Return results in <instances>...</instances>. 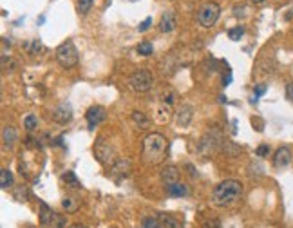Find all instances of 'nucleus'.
<instances>
[{"label": "nucleus", "mask_w": 293, "mask_h": 228, "mask_svg": "<svg viewBox=\"0 0 293 228\" xmlns=\"http://www.w3.org/2000/svg\"><path fill=\"white\" fill-rule=\"evenodd\" d=\"M169 156V141L159 132H150L143 138V161L149 165H159Z\"/></svg>", "instance_id": "nucleus-1"}, {"label": "nucleus", "mask_w": 293, "mask_h": 228, "mask_svg": "<svg viewBox=\"0 0 293 228\" xmlns=\"http://www.w3.org/2000/svg\"><path fill=\"white\" fill-rule=\"evenodd\" d=\"M241 196H243V183L237 180H226L216 185L212 192V199L217 207H230Z\"/></svg>", "instance_id": "nucleus-2"}, {"label": "nucleus", "mask_w": 293, "mask_h": 228, "mask_svg": "<svg viewBox=\"0 0 293 228\" xmlns=\"http://www.w3.org/2000/svg\"><path fill=\"white\" fill-rule=\"evenodd\" d=\"M56 60L60 63L62 67L65 69H71L78 63V51H76L75 44L71 40L63 42L56 47Z\"/></svg>", "instance_id": "nucleus-3"}, {"label": "nucleus", "mask_w": 293, "mask_h": 228, "mask_svg": "<svg viewBox=\"0 0 293 228\" xmlns=\"http://www.w3.org/2000/svg\"><path fill=\"white\" fill-rule=\"evenodd\" d=\"M219 15H221V7H219V4H216V2H205L203 6L199 7V11H198L199 26H201V28H205V29L216 26Z\"/></svg>", "instance_id": "nucleus-4"}, {"label": "nucleus", "mask_w": 293, "mask_h": 228, "mask_svg": "<svg viewBox=\"0 0 293 228\" xmlns=\"http://www.w3.org/2000/svg\"><path fill=\"white\" fill-rule=\"evenodd\" d=\"M152 83H154V78H152V75H150L149 69L134 71L129 78L130 89L136 91V92H147V91L152 87Z\"/></svg>", "instance_id": "nucleus-5"}, {"label": "nucleus", "mask_w": 293, "mask_h": 228, "mask_svg": "<svg viewBox=\"0 0 293 228\" xmlns=\"http://www.w3.org/2000/svg\"><path fill=\"white\" fill-rule=\"evenodd\" d=\"M94 156L103 165H109L114 161V149L105 141V139H98V143L94 145Z\"/></svg>", "instance_id": "nucleus-6"}, {"label": "nucleus", "mask_w": 293, "mask_h": 228, "mask_svg": "<svg viewBox=\"0 0 293 228\" xmlns=\"http://www.w3.org/2000/svg\"><path fill=\"white\" fill-rule=\"evenodd\" d=\"M85 118H87L89 129H94V127H98L100 123H103V122H105L107 112H105V109H103V107H100V105H93V107L87 111Z\"/></svg>", "instance_id": "nucleus-7"}, {"label": "nucleus", "mask_w": 293, "mask_h": 228, "mask_svg": "<svg viewBox=\"0 0 293 228\" xmlns=\"http://www.w3.org/2000/svg\"><path fill=\"white\" fill-rule=\"evenodd\" d=\"M53 120H55L56 123H62V125L69 123V122L73 120V107H71V104L62 102L55 111H53Z\"/></svg>", "instance_id": "nucleus-8"}, {"label": "nucleus", "mask_w": 293, "mask_h": 228, "mask_svg": "<svg viewBox=\"0 0 293 228\" xmlns=\"http://www.w3.org/2000/svg\"><path fill=\"white\" fill-rule=\"evenodd\" d=\"M290 161H292V151L288 147H279L273 154V165L277 168H284L290 165Z\"/></svg>", "instance_id": "nucleus-9"}, {"label": "nucleus", "mask_w": 293, "mask_h": 228, "mask_svg": "<svg viewBox=\"0 0 293 228\" xmlns=\"http://www.w3.org/2000/svg\"><path fill=\"white\" fill-rule=\"evenodd\" d=\"M159 178H161V181H163L165 185H174V183L179 181V170H177V167L174 165H167L161 168Z\"/></svg>", "instance_id": "nucleus-10"}, {"label": "nucleus", "mask_w": 293, "mask_h": 228, "mask_svg": "<svg viewBox=\"0 0 293 228\" xmlns=\"http://www.w3.org/2000/svg\"><path fill=\"white\" fill-rule=\"evenodd\" d=\"M174 28H176V15H174V11H165L161 15V20H159V31L170 33V31H174Z\"/></svg>", "instance_id": "nucleus-11"}, {"label": "nucleus", "mask_w": 293, "mask_h": 228, "mask_svg": "<svg viewBox=\"0 0 293 228\" xmlns=\"http://www.w3.org/2000/svg\"><path fill=\"white\" fill-rule=\"evenodd\" d=\"M192 120V107L190 105H183L179 111H177V116H176V122L179 127H186L190 123Z\"/></svg>", "instance_id": "nucleus-12"}, {"label": "nucleus", "mask_w": 293, "mask_h": 228, "mask_svg": "<svg viewBox=\"0 0 293 228\" xmlns=\"http://www.w3.org/2000/svg\"><path fill=\"white\" fill-rule=\"evenodd\" d=\"M112 172L114 174H120L122 178L125 176H129L130 174V161L129 159H116L114 163H112Z\"/></svg>", "instance_id": "nucleus-13"}, {"label": "nucleus", "mask_w": 293, "mask_h": 228, "mask_svg": "<svg viewBox=\"0 0 293 228\" xmlns=\"http://www.w3.org/2000/svg\"><path fill=\"white\" fill-rule=\"evenodd\" d=\"M53 217H55V212L49 208L47 203L40 201V223H42V225H44V227L53 225Z\"/></svg>", "instance_id": "nucleus-14"}, {"label": "nucleus", "mask_w": 293, "mask_h": 228, "mask_svg": "<svg viewBox=\"0 0 293 228\" xmlns=\"http://www.w3.org/2000/svg\"><path fill=\"white\" fill-rule=\"evenodd\" d=\"M167 194L170 196V198H183V196H186L188 194V188H186V185L185 183H174V185H167Z\"/></svg>", "instance_id": "nucleus-15"}, {"label": "nucleus", "mask_w": 293, "mask_h": 228, "mask_svg": "<svg viewBox=\"0 0 293 228\" xmlns=\"http://www.w3.org/2000/svg\"><path fill=\"white\" fill-rule=\"evenodd\" d=\"M159 221H161L163 228H183V223L172 214H163V212H161V214H159Z\"/></svg>", "instance_id": "nucleus-16"}, {"label": "nucleus", "mask_w": 293, "mask_h": 228, "mask_svg": "<svg viewBox=\"0 0 293 228\" xmlns=\"http://www.w3.org/2000/svg\"><path fill=\"white\" fill-rule=\"evenodd\" d=\"M2 139H4V143H6V145L11 147L15 141L18 139V131H16L15 127H11V125H7L6 129L2 131Z\"/></svg>", "instance_id": "nucleus-17"}, {"label": "nucleus", "mask_w": 293, "mask_h": 228, "mask_svg": "<svg viewBox=\"0 0 293 228\" xmlns=\"http://www.w3.org/2000/svg\"><path fill=\"white\" fill-rule=\"evenodd\" d=\"M132 122H134V123H136L139 129H147V127L150 125V120L145 116L141 111H134V112H132Z\"/></svg>", "instance_id": "nucleus-18"}, {"label": "nucleus", "mask_w": 293, "mask_h": 228, "mask_svg": "<svg viewBox=\"0 0 293 228\" xmlns=\"http://www.w3.org/2000/svg\"><path fill=\"white\" fill-rule=\"evenodd\" d=\"M78 205H80L78 199H76V198H71V196L62 199V207H63V210H67L69 214H71V212H76V210H78Z\"/></svg>", "instance_id": "nucleus-19"}, {"label": "nucleus", "mask_w": 293, "mask_h": 228, "mask_svg": "<svg viewBox=\"0 0 293 228\" xmlns=\"http://www.w3.org/2000/svg\"><path fill=\"white\" fill-rule=\"evenodd\" d=\"M11 185H13V176H11V172L7 168H2L0 170V187L9 188Z\"/></svg>", "instance_id": "nucleus-20"}, {"label": "nucleus", "mask_w": 293, "mask_h": 228, "mask_svg": "<svg viewBox=\"0 0 293 228\" xmlns=\"http://www.w3.org/2000/svg\"><path fill=\"white\" fill-rule=\"evenodd\" d=\"M62 181H65L67 185H71L73 188H80L82 185H80V181H78V178L75 176V172L73 170H67V172L62 176Z\"/></svg>", "instance_id": "nucleus-21"}, {"label": "nucleus", "mask_w": 293, "mask_h": 228, "mask_svg": "<svg viewBox=\"0 0 293 228\" xmlns=\"http://www.w3.org/2000/svg\"><path fill=\"white\" fill-rule=\"evenodd\" d=\"M141 228H163V225L159 221V217L150 215V217H145L143 221H141Z\"/></svg>", "instance_id": "nucleus-22"}, {"label": "nucleus", "mask_w": 293, "mask_h": 228, "mask_svg": "<svg viewBox=\"0 0 293 228\" xmlns=\"http://www.w3.org/2000/svg\"><path fill=\"white\" fill-rule=\"evenodd\" d=\"M157 114H159V116H156V122H157V123H167V122L170 120V109H169L167 105L159 107Z\"/></svg>", "instance_id": "nucleus-23"}, {"label": "nucleus", "mask_w": 293, "mask_h": 228, "mask_svg": "<svg viewBox=\"0 0 293 228\" xmlns=\"http://www.w3.org/2000/svg\"><path fill=\"white\" fill-rule=\"evenodd\" d=\"M93 4H94V0H78L76 9H78L80 15H87L91 11V7H93Z\"/></svg>", "instance_id": "nucleus-24"}, {"label": "nucleus", "mask_w": 293, "mask_h": 228, "mask_svg": "<svg viewBox=\"0 0 293 228\" xmlns=\"http://www.w3.org/2000/svg\"><path fill=\"white\" fill-rule=\"evenodd\" d=\"M24 127H26V131H34L36 127H38V120H36V116L34 114H28V116L24 118Z\"/></svg>", "instance_id": "nucleus-25"}, {"label": "nucleus", "mask_w": 293, "mask_h": 228, "mask_svg": "<svg viewBox=\"0 0 293 228\" xmlns=\"http://www.w3.org/2000/svg\"><path fill=\"white\" fill-rule=\"evenodd\" d=\"M138 53L141 56H150L154 53V47H152V44L150 42H141L139 46H138Z\"/></svg>", "instance_id": "nucleus-26"}, {"label": "nucleus", "mask_w": 293, "mask_h": 228, "mask_svg": "<svg viewBox=\"0 0 293 228\" xmlns=\"http://www.w3.org/2000/svg\"><path fill=\"white\" fill-rule=\"evenodd\" d=\"M243 33H245V29L241 28V26H237V28H232L230 31H228V38L233 42L241 40V36H243Z\"/></svg>", "instance_id": "nucleus-27"}, {"label": "nucleus", "mask_w": 293, "mask_h": 228, "mask_svg": "<svg viewBox=\"0 0 293 228\" xmlns=\"http://www.w3.org/2000/svg\"><path fill=\"white\" fill-rule=\"evenodd\" d=\"M201 227L203 228H221V223H219L217 217H210V219H206Z\"/></svg>", "instance_id": "nucleus-28"}, {"label": "nucleus", "mask_w": 293, "mask_h": 228, "mask_svg": "<svg viewBox=\"0 0 293 228\" xmlns=\"http://www.w3.org/2000/svg\"><path fill=\"white\" fill-rule=\"evenodd\" d=\"M53 228H65V219L62 215L55 214V217H53Z\"/></svg>", "instance_id": "nucleus-29"}, {"label": "nucleus", "mask_w": 293, "mask_h": 228, "mask_svg": "<svg viewBox=\"0 0 293 228\" xmlns=\"http://www.w3.org/2000/svg\"><path fill=\"white\" fill-rule=\"evenodd\" d=\"M150 24H152V18H145V20L141 22L139 26H138V29H139L141 33H145V31H147V29L150 28Z\"/></svg>", "instance_id": "nucleus-30"}, {"label": "nucleus", "mask_w": 293, "mask_h": 228, "mask_svg": "<svg viewBox=\"0 0 293 228\" xmlns=\"http://www.w3.org/2000/svg\"><path fill=\"white\" fill-rule=\"evenodd\" d=\"M268 154H270V147L268 145H261L259 149H257V156H261V158H264Z\"/></svg>", "instance_id": "nucleus-31"}, {"label": "nucleus", "mask_w": 293, "mask_h": 228, "mask_svg": "<svg viewBox=\"0 0 293 228\" xmlns=\"http://www.w3.org/2000/svg\"><path fill=\"white\" fill-rule=\"evenodd\" d=\"M253 92H255V98L262 96V94H264V92H266V85H257V87H255V91H253Z\"/></svg>", "instance_id": "nucleus-32"}, {"label": "nucleus", "mask_w": 293, "mask_h": 228, "mask_svg": "<svg viewBox=\"0 0 293 228\" xmlns=\"http://www.w3.org/2000/svg\"><path fill=\"white\" fill-rule=\"evenodd\" d=\"M286 96L290 98V100H293V82H292V83H288V87H286Z\"/></svg>", "instance_id": "nucleus-33"}, {"label": "nucleus", "mask_w": 293, "mask_h": 228, "mask_svg": "<svg viewBox=\"0 0 293 228\" xmlns=\"http://www.w3.org/2000/svg\"><path fill=\"white\" fill-rule=\"evenodd\" d=\"M250 2H253V4H262L264 0H250Z\"/></svg>", "instance_id": "nucleus-34"}, {"label": "nucleus", "mask_w": 293, "mask_h": 228, "mask_svg": "<svg viewBox=\"0 0 293 228\" xmlns=\"http://www.w3.org/2000/svg\"><path fill=\"white\" fill-rule=\"evenodd\" d=\"M71 228H87V227H83V225H73Z\"/></svg>", "instance_id": "nucleus-35"}]
</instances>
